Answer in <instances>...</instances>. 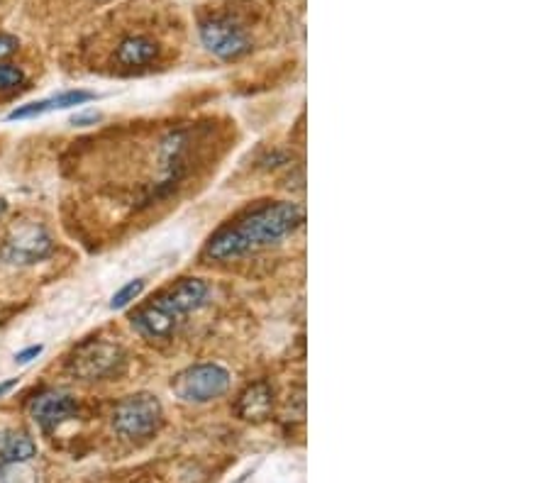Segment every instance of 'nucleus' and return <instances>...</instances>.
Listing matches in <instances>:
<instances>
[{
    "label": "nucleus",
    "mask_w": 549,
    "mask_h": 483,
    "mask_svg": "<svg viewBox=\"0 0 549 483\" xmlns=\"http://www.w3.org/2000/svg\"><path fill=\"white\" fill-rule=\"evenodd\" d=\"M37 457V442L22 430H0V464H27Z\"/></svg>",
    "instance_id": "nucleus-13"
},
{
    "label": "nucleus",
    "mask_w": 549,
    "mask_h": 483,
    "mask_svg": "<svg viewBox=\"0 0 549 483\" xmlns=\"http://www.w3.org/2000/svg\"><path fill=\"white\" fill-rule=\"evenodd\" d=\"M305 213L301 205L276 201L264 203L244 213L230 225L220 227L208 244H205V257L213 262H232L254 249L274 244L284 237L293 235L303 225Z\"/></svg>",
    "instance_id": "nucleus-1"
},
{
    "label": "nucleus",
    "mask_w": 549,
    "mask_h": 483,
    "mask_svg": "<svg viewBox=\"0 0 549 483\" xmlns=\"http://www.w3.org/2000/svg\"><path fill=\"white\" fill-rule=\"evenodd\" d=\"M230 371L220 364H193L176 374L171 391L186 403H210L230 388Z\"/></svg>",
    "instance_id": "nucleus-3"
},
{
    "label": "nucleus",
    "mask_w": 549,
    "mask_h": 483,
    "mask_svg": "<svg viewBox=\"0 0 549 483\" xmlns=\"http://www.w3.org/2000/svg\"><path fill=\"white\" fill-rule=\"evenodd\" d=\"M164 423L162 401L152 393H135L115 405L113 427L127 440H144L152 437Z\"/></svg>",
    "instance_id": "nucleus-2"
},
{
    "label": "nucleus",
    "mask_w": 549,
    "mask_h": 483,
    "mask_svg": "<svg viewBox=\"0 0 549 483\" xmlns=\"http://www.w3.org/2000/svg\"><path fill=\"white\" fill-rule=\"evenodd\" d=\"M5 213H8V203H5L3 198H0V218H3Z\"/></svg>",
    "instance_id": "nucleus-21"
},
{
    "label": "nucleus",
    "mask_w": 549,
    "mask_h": 483,
    "mask_svg": "<svg viewBox=\"0 0 549 483\" xmlns=\"http://www.w3.org/2000/svg\"><path fill=\"white\" fill-rule=\"evenodd\" d=\"M0 483H37V474L27 464H0Z\"/></svg>",
    "instance_id": "nucleus-14"
},
{
    "label": "nucleus",
    "mask_w": 549,
    "mask_h": 483,
    "mask_svg": "<svg viewBox=\"0 0 549 483\" xmlns=\"http://www.w3.org/2000/svg\"><path fill=\"white\" fill-rule=\"evenodd\" d=\"M198 37L213 57L223 61H237L252 52V40H249L247 30L230 15H210V18L201 20Z\"/></svg>",
    "instance_id": "nucleus-4"
},
{
    "label": "nucleus",
    "mask_w": 549,
    "mask_h": 483,
    "mask_svg": "<svg viewBox=\"0 0 549 483\" xmlns=\"http://www.w3.org/2000/svg\"><path fill=\"white\" fill-rule=\"evenodd\" d=\"M130 325L135 327V332H140L144 340H169L174 335L176 325H179V318L169 313L164 305L152 301L130 315Z\"/></svg>",
    "instance_id": "nucleus-9"
},
{
    "label": "nucleus",
    "mask_w": 549,
    "mask_h": 483,
    "mask_svg": "<svg viewBox=\"0 0 549 483\" xmlns=\"http://www.w3.org/2000/svg\"><path fill=\"white\" fill-rule=\"evenodd\" d=\"M98 120H101V113H96V110H81V113H76L74 118H71V125L88 127V125H96Z\"/></svg>",
    "instance_id": "nucleus-17"
},
{
    "label": "nucleus",
    "mask_w": 549,
    "mask_h": 483,
    "mask_svg": "<svg viewBox=\"0 0 549 483\" xmlns=\"http://www.w3.org/2000/svg\"><path fill=\"white\" fill-rule=\"evenodd\" d=\"M142 291H144V281L142 279L125 283V286H122L120 291L115 293L113 298H110V308H113V310L127 308V305H130L132 301H137V298L142 296Z\"/></svg>",
    "instance_id": "nucleus-15"
},
{
    "label": "nucleus",
    "mask_w": 549,
    "mask_h": 483,
    "mask_svg": "<svg viewBox=\"0 0 549 483\" xmlns=\"http://www.w3.org/2000/svg\"><path fill=\"white\" fill-rule=\"evenodd\" d=\"M22 83H25V71L18 69V66L3 64V61H0V93L18 91Z\"/></svg>",
    "instance_id": "nucleus-16"
},
{
    "label": "nucleus",
    "mask_w": 549,
    "mask_h": 483,
    "mask_svg": "<svg viewBox=\"0 0 549 483\" xmlns=\"http://www.w3.org/2000/svg\"><path fill=\"white\" fill-rule=\"evenodd\" d=\"M125 366L122 347L105 340H86L74 349L69 359V369L83 381H101L120 374Z\"/></svg>",
    "instance_id": "nucleus-5"
},
{
    "label": "nucleus",
    "mask_w": 549,
    "mask_h": 483,
    "mask_svg": "<svg viewBox=\"0 0 549 483\" xmlns=\"http://www.w3.org/2000/svg\"><path fill=\"white\" fill-rule=\"evenodd\" d=\"M54 252L52 237L37 222H22L10 230L3 244V259L10 264H35Z\"/></svg>",
    "instance_id": "nucleus-6"
},
{
    "label": "nucleus",
    "mask_w": 549,
    "mask_h": 483,
    "mask_svg": "<svg viewBox=\"0 0 549 483\" xmlns=\"http://www.w3.org/2000/svg\"><path fill=\"white\" fill-rule=\"evenodd\" d=\"M96 101V93L91 91H64L59 96L44 98V101H35L15 108L13 113L8 115V120H30V118H40V115L52 113V110H66V108H76V105H86Z\"/></svg>",
    "instance_id": "nucleus-11"
},
{
    "label": "nucleus",
    "mask_w": 549,
    "mask_h": 483,
    "mask_svg": "<svg viewBox=\"0 0 549 483\" xmlns=\"http://www.w3.org/2000/svg\"><path fill=\"white\" fill-rule=\"evenodd\" d=\"M15 386H18V379H8V381H3V383H0V398H3L5 393H10V391H13Z\"/></svg>",
    "instance_id": "nucleus-20"
},
{
    "label": "nucleus",
    "mask_w": 549,
    "mask_h": 483,
    "mask_svg": "<svg viewBox=\"0 0 549 483\" xmlns=\"http://www.w3.org/2000/svg\"><path fill=\"white\" fill-rule=\"evenodd\" d=\"M159 57V42L147 35L125 37L115 49V61L125 69H144Z\"/></svg>",
    "instance_id": "nucleus-12"
},
{
    "label": "nucleus",
    "mask_w": 549,
    "mask_h": 483,
    "mask_svg": "<svg viewBox=\"0 0 549 483\" xmlns=\"http://www.w3.org/2000/svg\"><path fill=\"white\" fill-rule=\"evenodd\" d=\"M237 415L249 423H262L274 410V388L266 381H257L240 393L235 403Z\"/></svg>",
    "instance_id": "nucleus-10"
},
{
    "label": "nucleus",
    "mask_w": 549,
    "mask_h": 483,
    "mask_svg": "<svg viewBox=\"0 0 549 483\" xmlns=\"http://www.w3.org/2000/svg\"><path fill=\"white\" fill-rule=\"evenodd\" d=\"M79 413V403L71 393L64 391H44L30 403V415L40 430L54 432L59 425L69 423Z\"/></svg>",
    "instance_id": "nucleus-7"
},
{
    "label": "nucleus",
    "mask_w": 549,
    "mask_h": 483,
    "mask_svg": "<svg viewBox=\"0 0 549 483\" xmlns=\"http://www.w3.org/2000/svg\"><path fill=\"white\" fill-rule=\"evenodd\" d=\"M18 47H20L18 37H13V35H0V61H3L5 57H10V54L18 52Z\"/></svg>",
    "instance_id": "nucleus-18"
},
{
    "label": "nucleus",
    "mask_w": 549,
    "mask_h": 483,
    "mask_svg": "<svg viewBox=\"0 0 549 483\" xmlns=\"http://www.w3.org/2000/svg\"><path fill=\"white\" fill-rule=\"evenodd\" d=\"M42 354V347L40 344H35V347H27V349H22V352L15 354V362L18 364H30L32 359H37Z\"/></svg>",
    "instance_id": "nucleus-19"
},
{
    "label": "nucleus",
    "mask_w": 549,
    "mask_h": 483,
    "mask_svg": "<svg viewBox=\"0 0 549 483\" xmlns=\"http://www.w3.org/2000/svg\"><path fill=\"white\" fill-rule=\"evenodd\" d=\"M210 298V286L203 279H181L179 283H174L171 288L159 293L154 301L159 305H164L169 313H174L176 318H183V315L193 313V310L203 308Z\"/></svg>",
    "instance_id": "nucleus-8"
}]
</instances>
